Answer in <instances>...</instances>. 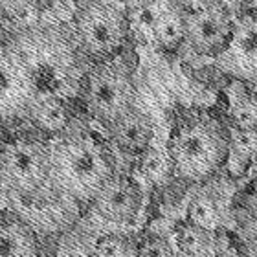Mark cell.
Masks as SVG:
<instances>
[{
	"label": "cell",
	"instance_id": "5b68a950",
	"mask_svg": "<svg viewBox=\"0 0 257 257\" xmlns=\"http://www.w3.org/2000/svg\"><path fill=\"white\" fill-rule=\"evenodd\" d=\"M128 22L118 8L103 0H86L75 13V35L85 54L107 61L125 44Z\"/></svg>",
	"mask_w": 257,
	"mask_h": 257
},
{
	"label": "cell",
	"instance_id": "7a4b0ae2",
	"mask_svg": "<svg viewBox=\"0 0 257 257\" xmlns=\"http://www.w3.org/2000/svg\"><path fill=\"white\" fill-rule=\"evenodd\" d=\"M230 145L231 138L224 125L209 116H195L173 133L167 156L177 177L202 182L226 162Z\"/></svg>",
	"mask_w": 257,
	"mask_h": 257
},
{
	"label": "cell",
	"instance_id": "2e32d148",
	"mask_svg": "<svg viewBox=\"0 0 257 257\" xmlns=\"http://www.w3.org/2000/svg\"><path fill=\"white\" fill-rule=\"evenodd\" d=\"M90 253L96 257H136V246L119 233H107L94 242Z\"/></svg>",
	"mask_w": 257,
	"mask_h": 257
},
{
	"label": "cell",
	"instance_id": "e0dca14e",
	"mask_svg": "<svg viewBox=\"0 0 257 257\" xmlns=\"http://www.w3.org/2000/svg\"><path fill=\"white\" fill-rule=\"evenodd\" d=\"M136 257H175V248L169 239L151 233L138 242Z\"/></svg>",
	"mask_w": 257,
	"mask_h": 257
},
{
	"label": "cell",
	"instance_id": "3957f363",
	"mask_svg": "<svg viewBox=\"0 0 257 257\" xmlns=\"http://www.w3.org/2000/svg\"><path fill=\"white\" fill-rule=\"evenodd\" d=\"M50 147L37 140L21 138L0 153V186L15 198H32L48 186Z\"/></svg>",
	"mask_w": 257,
	"mask_h": 257
},
{
	"label": "cell",
	"instance_id": "cb8c5ba5",
	"mask_svg": "<svg viewBox=\"0 0 257 257\" xmlns=\"http://www.w3.org/2000/svg\"><path fill=\"white\" fill-rule=\"evenodd\" d=\"M248 257H257V248H252V252H250Z\"/></svg>",
	"mask_w": 257,
	"mask_h": 257
},
{
	"label": "cell",
	"instance_id": "8fae6325",
	"mask_svg": "<svg viewBox=\"0 0 257 257\" xmlns=\"http://www.w3.org/2000/svg\"><path fill=\"white\" fill-rule=\"evenodd\" d=\"M0 257H41L37 231L30 220L17 213L0 215Z\"/></svg>",
	"mask_w": 257,
	"mask_h": 257
},
{
	"label": "cell",
	"instance_id": "6da1fadb",
	"mask_svg": "<svg viewBox=\"0 0 257 257\" xmlns=\"http://www.w3.org/2000/svg\"><path fill=\"white\" fill-rule=\"evenodd\" d=\"M48 147V186L57 197L68 202L90 204L116 173L112 155L90 133L66 128Z\"/></svg>",
	"mask_w": 257,
	"mask_h": 257
},
{
	"label": "cell",
	"instance_id": "8992f818",
	"mask_svg": "<svg viewBox=\"0 0 257 257\" xmlns=\"http://www.w3.org/2000/svg\"><path fill=\"white\" fill-rule=\"evenodd\" d=\"M35 101L32 70L17 46H0V119L26 116Z\"/></svg>",
	"mask_w": 257,
	"mask_h": 257
},
{
	"label": "cell",
	"instance_id": "44dd1931",
	"mask_svg": "<svg viewBox=\"0 0 257 257\" xmlns=\"http://www.w3.org/2000/svg\"><path fill=\"white\" fill-rule=\"evenodd\" d=\"M215 4L220 6L228 15H231L235 19V17L242 15V13H246L250 10L252 0H215Z\"/></svg>",
	"mask_w": 257,
	"mask_h": 257
},
{
	"label": "cell",
	"instance_id": "30bf717a",
	"mask_svg": "<svg viewBox=\"0 0 257 257\" xmlns=\"http://www.w3.org/2000/svg\"><path fill=\"white\" fill-rule=\"evenodd\" d=\"M112 144L127 155H144L149 151L155 128L151 119L138 108H131L108 125Z\"/></svg>",
	"mask_w": 257,
	"mask_h": 257
},
{
	"label": "cell",
	"instance_id": "d6986e66",
	"mask_svg": "<svg viewBox=\"0 0 257 257\" xmlns=\"http://www.w3.org/2000/svg\"><path fill=\"white\" fill-rule=\"evenodd\" d=\"M233 121L241 131H255L257 127V107L250 103H242L233 110Z\"/></svg>",
	"mask_w": 257,
	"mask_h": 257
},
{
	"label": "cell",
	"instance_id": "5bb4252c",
	"mask_svg": "<svg viewBox=\"0 0 257 257\" xmlns=\"http://www.w3.org/2000/svg\"><path fill=\"white\" fill-rule=\"evenodd\" d=\"M213 237L215 231L198 228L191 222L178 226L173 237L175 257H208Z\"/></svg>",
	"mask_w": 257,
	"mask_h": 257
},
{
	"label": "cell",
	"instance_id": "603a6c76",
	"mask_svg": "<svg viewBox=\"0 0 257 257\" xmlns=\"http://www.w3.org/2000/svg\"><path fill=\"white\" fill-rule=\"evenodd\" d=\"M119 4H123L127 10H144L147 6H151L155 0H118Z\"/></svg>",
	"mask_w": 257,
	"mask_h": 257
},
{
	"label": "cell",
	"instance_id": "7402d4cb",
	"mask_svg": "<svg viewBox=\"0 0 257 257\" xmlns=\"http://www.w3.org/2000/svg\"><path fill=\"white\" fill-rule=\"evenodd\" d=\"M213 2L215 0H173V4H177L184 13L202 10V8H206V6L213 4Z\"/></svg>",
	"mask_w": 257,
	"mask_h": 257
},
{
	"label": "cell",
	"instance_id": "9c48e42d",
	"mask_svg": "<svg viewBox=\"0 0 257 257\" xmlns=\"http://www.w3.org/2000/svg\"><path fill=\"white\" fill-rule=\"evenodd\" d=\"M217 63L235 77L257 79V11L248 10L235 17L231 41L217 57Z\"/></svg>",
	"mask_w": 257,
	"mask_h": 257
},
{
	"label": "cell",
	"instance_id": "52a82bcc",
	"mask_svg": "<svg viewBox=\"0 0 257 257\" xmlns=\"http://www.w3.org/2000/svg\"><path fill=\"white\" fill-rule=\"evenodd\" d=\"M235 19L220 6H206L202 10L184 13L186 44L198 55L217 59L231 41Z\"/></svg>",
	"mask_w": 257,
	"mask_h": 257
},
{
	"label": "cell",
	"instance_id": "ac0fdd59",
	"mask_svg": "<svg viewBox=\"0 0 257 257\" xmlns=\"http://www.w3.org/2000/svg\"><path fill=\"white\" fill-rule=\"evenodd\" d=\"M208 257H244L239 248L233 244L230 237L226 235L224 231H215L213 237V244H211V250H209Z\"/></svg>",
	"mask_w": 257,
	"mask_h": 257
},
{
	"label": "cell",
	"instance_id": "9a60e30c",
	"mask_svg": "<svg viewBox=\"0 0 257 257\" xmlns=\"http://www.w3.org/2000/svg\"><path fill=\"white\" fill-rule=\"evenodd\" d=\"M188 222L209 231H217L220 224V208L209 191L193 195L188 206Z\"/></svg>",
	"mask_w": 257,
	"mask_h": 257
},
{
	"label": "cell",
	"instance_id": "277c9868",
	"mask_svg": "<svg viewBox=\"0 0 257 257\" xmlns=\"http://www.w3.org/2000/svg\"><path fill=\"white\" fill-rule=\"evenodd\" d=\"M134 83L128 70L116 61H99L86 74L83 101L92 118L110 125L134 107Z\"/></svg>",
	"mask_w": 257,
	"mask_h": 257
},
{
	"label": "cell",
	"instance_id": "d4e9b609",
	"mask_svg": "<svg viewBox=\"0 0 257 257\" xmlns=\"http://www.w3.org/2000/svg\"><path fill=\"white\" fill-rule=\"evenodd\" d=\"M85 257H96V255H92V253H88V255H85Z\"/></svg>",
	"mask_w": 257,
	"mask_h": 257
},
{
	"label": "cell",
	"instance_id": "7c38bea8",
	"mask_svg": "<svg viewBox=\"0 0 257 257\" xmlns=\"http://www.w3.org/2000/svg\"><path fill=\"white\" fill-rule=\"evenodd\" d=\"M39 131L46 134H61L70 127V108L64 97L44 96L35 97L32 107L26 114Z\"/></svg>",
	"mask_w": 257,
	"mask_h": 257
},
{
	"label": "cell",
	"instance_id": "ba28073f",
	"mask_svg": "<svg viewBox=\"0 0 257 257\" xmlns=\"http://www.w3.org/2000/svg\"><path fill=\"white\" fill-rule=\"evenodd\" d=\"M99 219L112 224H128L142 208V191L133 178L114 173L88 204Z\"/></svg>",
	"mask_w": 257,
	"mask_h": 257
},
{
	"label": "cell",
	"instance_id": "ffe728a7",
	"mask_svg": "<svg viewBox=\"0 0 257 257\" xmlns=\"http://www.w3.org/2000/svg\"><path fill=\"white\" fill-rule=\"evenodd\" d=\"M33 0H0V15L19 17L30 8Z\"/></svg>",
	"mask_w": 257,
	"mask_h": 257
},
{
	"label": "cell",
	"instance_id": "4fadbf2b",
	"mask_svg": "<svg viewBox=\"0 0 257 257\" xmlns=\"http://www.w3.org/2000/svg\"><path fill=\"white\" fill-rule=\"evenodd\" d=\"M153 37L155 43L164 50H177L186 43V24L184 11L177 4H169L158 13L153 21Z\"/></svg>",
	"mask_w": 257,
	"mask_h": 257
}]
</instances>
